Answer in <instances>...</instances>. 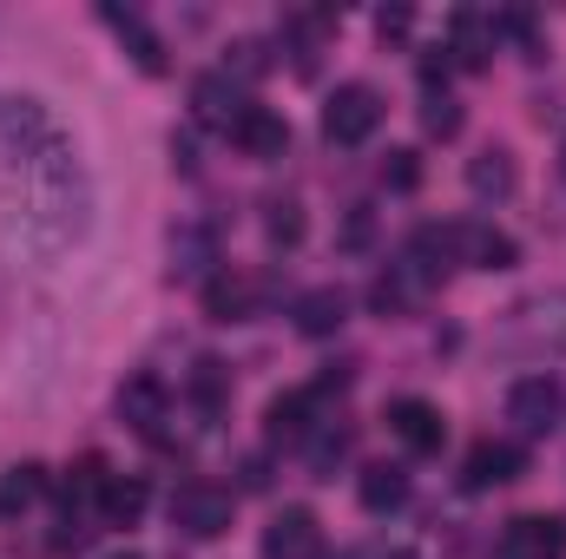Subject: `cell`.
<instances>
[{
  "instance_id": "obj_16",
  "label": "cell",
  "mask_w": 566,
  "mask_h": 559,
  "mask_svg": "<svg viewBox=\"0 0 566 559\" xmlns=\"http://www.w3.org/2000/svg\"><path fill=\"white\" fill-rule=\"evenodd\" d=\"M290 316H296V329H303V336H336V329L349 323V296H343L336 283H316V289H303V296H296V309H290Z\"/></svg>"
},
{
  "instance_id": "obj_28",
  "label": "cell",
  "mask_w": 566,
  "mask_h": 559,
  "mask_svg": "<svg viewBox=\"0 0 566 559\" xmlns=\"http://www.w3.org/2000/svg\"><path fill=\"white\" fill-rule=\"evenodd\" d=\"M382 184H389V191H416V184H422V158H416L409 145L389 151V158H382Z\"/></svg>"
},
{
  "instance_id": "obj_17",
  "label": "cell",
  "mask_w": 566,
  "mask_h": 559,
  "mask_svg": "<svg viewBox=\"0 0 566 559\" xmlns=\"http://www.w3.org/2000/svg\"><path fill=\"white\" fill-rule=\"evenodd\" d=\"M145 507H151V481L145 474H106V487H99V520L106 527H139Z\"/></svg>"
},
{
  "instance_id": "obj_33",
  "label": "cell",
  "mask_w": 566,
  "mask_h": 559,
  "mask_svg": "<svg viewBox=\"0 0 566 559\" xmlns=\"http://www.w3.org/2000/svg\"><path fill=\"white\" fill-rule=\"evenodd\" d=\"M560 171H566V139H560Z\"/></svg>"
},
{
  "instance_id": "obj_6",
  "label": "cell",
  "mask_w": 566,
  "mask_h": 559,
  "mask_svg": "<svg viewBox=\"0 0 566 559\" xmlns=\"http://www.w3.org/2000/svg\"><path fill=\"white\" fill-rule=\"evenodd\" d=\"M501 559H566V520L560 514H514L501 527Z\"/></svg>"
},
{
  "instance_id": "obj_1",
  "label": "cell",
  "mask_w": 566,
  "mask_h": 559,
  "mask_svg": "<svg viewBox=\"0 0 566 559\" xmlns=\"http://www.w3.org/2000/svg\"><path fill=\"white\" fill-rule=\"evenodd\" d=\"M0 151H7V171H13L7 238L33 264L66 257L93 224V184H86L80 145L66 139V126L40 99L0 93Z\"/></svg>"
},
{
  "instance_id": "obj_34",
  "label": "cell",
  "mask_w": 566,
  "mask_h": 559,
  "mask_svg": "<svg viewBox=\"0 0 566 559\" xmlns=\"http://www.w3.org/2000/svg\"><path fill=\"white\" fill-rule=\"evenodd\" d=\"M113 559H139V553H113Z\"/></svg>"
},
{
  "instance_id": "obj_29",
  "label": "cell",
  "mask_w": 566,
  "mask_h": 559,
  "mask_svg": "<svg viewBox=\"0 0 566 559\" xmlns=\"http://www.w3.org/2000/svg\"><path fill=\"white\" fill-rule=\"evenodd\" d=\"M191 389H198V402H205V409H218V395H224V362H211V356H205V362H198V376H191Z\"/></svg>"
},
{
  "instance_id": "obj_2",
  "label": "cell",
  "mask_w": 566,
  "mask_h": 559,
  "mask_svg": "<svg viewBox=\"0 0 566 559\" xmlns=\"http://www.w3.org/2000/svg\"><path fill=\"white\" fill-rule=\"evenodd\" d=\"M231 514H238L231 487H211V481H185V487L171 494V527H178L185 540H218V534H231Z\"/></svg>"
},
{
  "instance_id": "obj_12",
  "label": "cell",
  "mask_w": 566,
  "mask_h": 559,
  "mask_svg": "<svg viewBox=\"0 0 566 559\" xmlns=\"http://www.w3.org/2000/svg\"><path fill=\"white\" fill-rule=\"evenodd\" d=\"M448 60H454L461 73H481V66L494 60V27H488V13H474V7H454V13H448Z\"/></svg>"
},
{
  "instance_id": "obj_7",
  "label": "cell",
  "mask_w": 566,
  "mask_h": 559,
  "mask_svg": "<svg viewBox=\"0 0 566 559\" xmlns=\"http://www.w3.org/2000/svg\"><path fill=\"white\" fill-rule=\"evenodd\" d=\"M507 421L521 434H554V421H560V382L554 376H521L507 389Z\"/></svg>"
},
{
  "instance_id": "obj_13",
  "label": "cell",
  "mask_w": 566,
  "mask_h": 559,
  "mask_svg": "<svg viewBox=\"0 0 566 559\" xmlns=\"http://www.w3.org/2000/svg\"><path fill=\"white\" fill-rule=\"evenodd\" d=\"M231 145H238L244 158L271 165V158L290 151V126H283V113H271V106H244V119L231 126Z\"/></svg>"
},
{
  "instance_id": "obj_8",
  "label": "cell",
  "mask_w": 566,
  "mask_h": 559,
  "mask_svg": "<svg viewBox=\"0 0 566 559\" xmlns=\"http://www.w3.org/2000/svg\"><path fill=\"white\" fill-rule=\"evenodd\" d=\"M264 559H323V520L310 507H283L264 527Z\"/></svg>"
},
{
  "instance_id": "obj_3",
  "label": "cell",
  "mask_w": 566,
  "mask_h": 559,
  "mask_svg": "<svg viewBox=\"0 0 566 559\" xmlns=\"http://www.w3.org/2000/svg\"><path fill=\"white\" fill-rule=\"evenodd\" d=\"M376 126H382V93L376 86L349 80V86L329 93V106H323V139L329 145H369Z\"/></svg>"
},
{
  "instance_id": "obj_22",
  "label": "cell",
  "mask_w": 566,
  "mask_h": 559,
  "mask_svg": "<svg viewBox=\"0 0 566 559\" xmlns=\"http://www.w3.org/2000/svg\"><path fill=\"white\" fill-rule=\"evenodd\" d=\"M211 264H218V238H211V231H198V224L171 231V277H205L211 283Z\"/></svg>"
},
{
  "instance_id": "obj_20",
  "label": "cell",
  "mask_w": 566,
  "mask_h": 559,
  "mask_svg": "<svg viewBox=\"0 0 566 559\" xmlns=\"http://www.w3.org/2000/svg\"><path fill=\"white\" fill-rule=\"evenodd\" d=\"M356 500H363L369 514H396V507L409 500V474H402L396 461H369V467L356 474Z\"/></svg>"
},
{
  "instance_id": "obj_21",
  "label": "cell",
  "mask_w": 566,
  "mask_h": 559,
  "mask_svg": "<svg viewBox=\"0 0 566 559\" xmlns=\"http://www.w3.org/2000/svg\"><path fill=\"white\" fill-rule=\"evenodd\" d=\"M316 402H323V389H290V395H277V402L264 409V434H271V441H303Z\"/></svg>"
},
{
  "instance_id": "obj_23",
  "label": "cell",
  "mask_w": 566,
  "mask_h": 559,
  "mask_svg": "<svg viewBox=\"0 0 566 559\" xmlns=\"http://www.w3.org/2000/svg\"><path fill=\"white\" fill-rule=\"evenodd\" d=\"M40 494H46V467H40V461H20V467H7V474H0V520L27 514Z\"/></svg>"
},
{
  "instance_id": "obj_18",
  "label": "cell",
  "mask_w": 566,
  "mask_h": 559,
  "mask_svg": "<svg viewBox=\"0 0 566 559\" xmlns=\"http://www.w3.org/2000/svg\"><path fill=\"white\" fill-rule=\"evenodd\" d=\"M514 184H521V165H514V151H501V145H488V151H474L468 158V191L474 198H514Z\"/></svg>"
},
{
  "instance_id": "obj_9",
  "label": "cell",
  "mask_w": 566,
  "mask_h": 559,
  "mask_svg": "<svg viewBox=\"0 0 566 559\" xmlns=\"http://www.w3.org/2000/svg\"><path fill=\"white\" fill-rule=\"evenodd\" d=\"M244 93H238V80L231 73H198L191 80V113H198V126H211V133H224L231 139V126L244 119Z\"/></svg>"
},
{
  "instance_id": "obj_24",
  "label": "cell",
  "mask_w": 566,
  "mask_h": 559,
  "mask_svg": "<svg viewBox=\"0 0 566 559\" xmlns=\"http://www.w3.org/2000/svg\"><path fill=\"white\" fill-rule=\"evenodd\" d=\"M416 289H422V277H416L409 264H396V271H382V277L369 283V309H376V316H402V309L416 303Z\"/></svg>"
},
{
  "instance_id": "obj_30",
  "label": "cell",
  "mask_w": 566,
  "mask_h": 559,
  "mask_svg": "<svg viewBox=\"0 0 566 559\" xmlns=\"http://www.w3.org/2000/svg\"><path fill=\"white\" fill-rule=\"evenodd\" d=\"M409 27H416L409 7H382V13H376V33H382V40H409Z\"/></svg>"
},
{
  "instance_id": "obj_10",
  "label": "cell",
  "mask_w": 566,
  "mask_h": 559,
  "mask_svg": "<svg viewBox=\"0 0 566 559\" xmlns=\"http://www.w3.org/2000/svg\"><path fill=\"white\" fill-rule=\"evenodd\" d=\"M389 434H396L409 454H434V447L448 441V421H441V409L422 402V395H396V402H389Z\"/></svg>"
},
{
  "instance_id": "obj_26",
  "label": "cell",
  "mask_w": 566,
  "mask_h": 559,
  "mask_svg": "<svg viewBox=\"0 0 566 559\" xmlns=\"http://www.w3.org/2000/svg\"><path fill=\"white\" fill-rule=\"evenodd\" d=\"M343 454H349V428H323V434L310 441V467H316V481H329Z\"/></svg>"
},
{
  "instance_id": "obj_31",
  "label": "cell",
  "mask_w": 566,
  "mask_h": 559,
  "mask_svg": "<svg viewBox=\"0 0 566 559\" xmlns=\"http://www.w3.org/2000/svg\"><path fill=\"white\" fill-rule=\"evenodd\" d=\"M231 53H238V73H264V66H271V60H264V46H258V40H238V46H231Z\"/></svg>"
},
{
  "instance_id": "obj_5",
  "label": "cell",
  "mask_w": 566,
  "mask_h": 559,
  "mask_svg": "<svg viewBox=\"0 0 566 559\" xmlns=\"http://www.w3.org/2000/svg\"><path fill=\"white\" fill-rule=\"evenodd\" d=\"M527 474V447L521 441H474L468 461H461V494H488V487H507Z\"/></svg>"
},
{
  "instance_id": "obj_19",
  "label": "cell",
  "mask_w": 566,
  "mask_h": 559,
  "mask_svg": "<svg viewBox=\"0 0 566 559\" xmlns=\"http://www.w3.org/2000/svg\"><path fill=\"white\" fill-rule=\"evenodd\" d=\"M258 309V283L244 277V271H218V277L205 283V316L211 323H244Z\"/></svg>"
},
{
  "instance_id": "obj_4",
  "label": "cell",
  "mask_w": 566,
  "mask_h": 559,
  "mask_svg": "<svg viewBox=\"0 0 566 559\" xmlns=\"http://www.w3.org/2000/svg\"><path fill=\"white\" fill-rule=\"evenodd\" d=\"M441 231H448V264H468V271H514L521 264V244L494 224L461 218V224H441Z\"/></svg>"
},
{
  "instance_id": "obj_27",
  "label": "cell",
  "mask_w": 566,
  "mask_h": 559,
  "mask_svg": "<svg viewBox=\"0 0 566 559\" xmlns=\"http://www.w3.org/2000/svg\"><path fill=\"white\" fill-rule=\"evenodd\" d=\"M422 126H428V139H454V133H461V106H454L448 93H428L422 99Z\"/></svg>"
},
{
  "instance_id": "obj_11",
  "label": "cell",
  "mask_w": 566,
  "mask_h": 559,
  "mask_svg": "<svg viewBox=\"0 0 566 559\" xmlns=\"http://www.w3.org/2000/svg\"><path fill=\"white\" fill-rule=\"evenodd\" d=\"M165 415H171V389H165L151 369H139V376H126V382H119V421H126V428L158 434Z\"/></svg>"
},
{
  "instance_id": "obj_15",
  "label": "cell",
  "mask_w": 566,
  "mask_h": 559,
  "mask_svg": "<svg viewBox=\"0 0 566 559\" xmlns=\"http://www.w3.org/2000/svg\"><path fill=\"white\" fill-rule=\"evenodd\" d=\"M521 336H534V349H566V289H560V296L527 303V309H514L507 342H521Z\"/></svg>"
},
{
  "instance_id": "obj_14",
  "label": "cell",
  "mask_w": 566,
  "mask_h": 559,
  "mask_svg": "<svg viewBox=\"0 0 566 559\" xmlns=\"http://www.w3.org/2000/svg\"><path fill=\"white\" fill-rule=\"evenodd\" d=\"M99 20H106V27H113L119 40H126V53L139 60V73H151V80L165 73V40H158V33L145 27L133 7H113V0H106V7H99Z\"/></svg>"
},
{
  "instance_id": "obj_25",
  "label": "cell",
  "mask_w": 566,
  "mask_h": 559,
  "mask_svg": "<svg viewBox=\"0 0 566 559\" xmlns=\"http://www.w3.org/2000/svg\"><path fill=\"white\" fill-rule=\"evenodd\" d=\"M303 231H310V218H303V204H296V198H271V204H264V238H271L277 251H296V244H303Z\"/></svg>"
},
{
  "instance_id": "obj_32",
  "label": "cell",
  "mask_w": 566,
  "mask_h": 559,
  "mask_svg": "<svg viewBox=\"0 0 566 559\" xmlns=\"http://www.w3.org/2000/svg\"><path fill=\"white\" fill-rule=\"evenodd\" d=\"M382 559H422V553H409V547H396V553H382Z\"/></svg>"
}]
</instances>
